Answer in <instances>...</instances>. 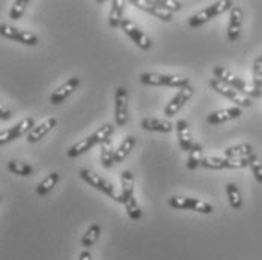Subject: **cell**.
Returning a JSON list of instances; mask_svg holds the SVG:
<instances>
[{
    "label": "cell",
    "mask_w": 262,
    "mask_h": 260,
    "mask_svg": "<svg viewBox=\"0 0 262 260\" xmlns=\"http://www.w3.org/2000/svg\"><path fill=\"white\" fill-rule=\"evenodd\" d=\"M169 205L173 209H180V210H196L199 214H205L210 215L212 214L214 208L210 203L199 200V199H193V197H183V196H172L169 199Z\"/></svg>",
    "instance_id": "5"
},
{
    "label": "cell",
    "mask_w": 262,
    "mask_h": 260,
    "mask_svg": "<svg viewBox=\"0 0 262 260\" xmlns=\"http://www.w3.org/2000/svg\"><path fill=\"white\" fill-rule=\"evenodd\" d=\"M80 86V78L79 77H71L68 81H65V84H62L59 89H56L50 95V103L54 105L63 103L71 93H74L77 90V87Z\"/></svg>",
    "instance_id": "14"
},
{
    "label": "cell",
    "mask_w": 262,
    "mask_h": 260,
    "mask_svg": "<svg viewBox=\"0 0 262 260\" xmlns=\"http://www.w3.org/2000/svg\"><path fill=\"white\" fill-rule=\"evenodd\" d=\"M204 146L201 143H196L191 146L190 152H188V158H187V169L188 170H196L198 167L202 166L204 161Z\"/></svg>",
    "instance_id": "21"
},
{
    "label": "cell",
    "mask_w": 262,
    "mask_h": 260,
    "mask_svg": "<svg viewBox=\"0 0 262 260\" xmlns=\"http://www.w3.org/2000/svg\"><path fill=\"white\" fill-rule=\"evenodd\" d=\"M243 9L239 6H234L229 11V23H228V39L231 42H235L239 39L241 27H243Z\"/></svg>",
    "instance_id": "13"
},
{
    "label": "cell",
    "mask_w": 262,
    "mask_h": 260,
    "mask_svg": "<svg viewBox=\"0 0 262 260\" xmlns=\"http://www.w3.org/2000/svg\"><path fill=\"white\" fill-rule=\"evenodd\" d=\"M128 121V90L118 87L115 92V125L124 127Z\"/></svg>",
    "instance_id": "8"
},
{
    "label": "cell",
    "mask_w": 262,
    "mask_h": 260,
    "mask_svg": "<svg viewBox=\"0 0 262 260\" xmlns=\"http://www.w3.org/2000/svg\"><path fill=\"white\" fill-rule=\"evenodd\" d=\"M79 260H92V254H91V251H89V250H83V251L80 253Z\"/></svg>",
    "instance_id": "37"
},
{
    "label": "cell",
    "mask_w": 262,
    "mask_h": 260,
    "mask_svg": "<svg viewBox=\"0 0 262 260\" xmlns=\"http://www.w3.org/2000/svg\"><path fill=\"white\" fill-rule=\"evenodd\" d=\"M158 6H161L163 9L169 11V12H178L183 8V3L178 0H156Z\"/></svg>",
    "instance_id": "34"
},
{
    "label": "cell",
    "mask_w": 262,
    "mask_h": 260,
    "mask_svg": "<svg viewBox=\"0 0 262 260\" xmlns=\"http://www.w3.org/2000/svg\"><path fill=\"white\" fill-rule=\"evenodd\" d=\"M124 205H125V210H127L128 217H130L133 221H139L142 218V209L139 206V203H137V200H136L134 196L128 197Z\"/></svg>",
    "instance_id": "31"
},
{
    "label": "cell",
    "mask_w": 262,
    "mask_h": 260,
    "mask_svg": "<svg viewBox=\"0 0 262 260\" xmlns=\"http://www.w3.org/2000/svg\"><path fill=\"white\" fill-rule=\"evenodd\" d=\"M100 234H101V226L97 224V223L91 224L89 229H88V230L84 232V234L81 236V241H80L81 247H83L84 250H89V248L94 247L95 242L100 239Z\"/></svg>",
    "instance_id": "23"
},
{
    "label": "cell",
    "mask_w": 262,
    "mask_h": 260,
    "mask_svg": "<svg viewBox=\"0 0 262 260\" xmlns=\"http://www.w3.org/2000/svg\"><path fill=\"white\" fill-rule=\"evenodd\" d=\"M232 8H234V2H231V0H219V2H214V3H211L210 6H207L202 11H199L194 15H191L188 18V27L196 29V27L204 26L205 23H208L214 17L222 15L223 12L231 11Z\"/></svg>",
    "instance_id": "3"
},
{
    "label": "cell",
    "mask_w": 262,
    "mask_h": 260,
    "mask_svg": "<svg viewBox=\"0 0 262 260\" xmlns=\"http://www.w3.org/2000/svg\"><path fill=\"white\" fill-rule=\"evenodd\" d=\"M9 117H11V111H9L8 108L2 107V108H0V119H2V121H8Z\"/></svg>",
    "instance_id": "36"
},
{
    "label": "cell",
    "mask_w": 262,
    "mask_h": 260,
    "mask_svg": "<svg viewBox=\"0 0 262 260\" xmlns=\"http://www.w3.org/2000/svg\"><path fill=\"white\" fill-rule=\"evenodd\" d=\"M130 3L134 5L136 8H139V9H142V11L154 15L156 18L164 21V23H169V21L173 20V14L169 12V11H166V9H163L161 6H158L156 0H131Z\"/></svg>",
    "instance_id": "12"
},
{
    "label": "cell",
    "mask_w": 262,
    "mask_h": 260,
    "mask_svg": "<svg viewBox=\"0 0 262 260\" xmlns=\"http://www.w3.org/2000/svg\"><path fill=\"white\" fill-rule=\"evenodd\" d=\"M259 57H261V59H262V54H261V56H259Z\"/></svg>",
    "instance_id": "38"
},
{
    "label": "cell",
    "mask_w": 262,
    "mask_h": 260,
    "mask_svg": "<svg viewBox=\"0 0 262 260\" xmlns=\"http://www.w3.org/2000/svg\"><path fill=\"white\" fill-rule=\"evenodd\" d=\"M121 193L125 200L134 196V176L130 170H124L121 173Z\"/></svg>",
    "instance_id": "27"
},
{
    "label": "cell",
    "mask_w": 262,
    "mask_h": 260,
    "mask_svg": "<svg viewBox=\"0 0 262 260\" xmlns=\"http://www.w3.org/2000/svg\"><path fill=\"white\" fill-rule=\"evenodd\" d=\"M175 128H177V135H178L180 148L183 149L184 152H190V149L194 145V141L191 138V132H190L188 122L185 119H178L177 124H175Z\"/></svg>",
    "instance_id": "17"
},
{
    "label": "cell",
    "mask_w": 262,
    "mask_h": 260,
    "mask_svg": "<svg viewBox=\"0 0 262 260\" xmlns=\"http://www.w3.org/2000/svg\"><path fill=\"white\" fill-rule=\"evenodd\" d=\"M59 181H60V175H59L57 172H53V173H50L46 179H42L41 182L38 183V186H36V194L41 196V197L47 196L53 188L59 183Z\"/></svg>",
    "instance_id": "25"
},
{
    "label": "cell",
    "mask_w": 262,
    "mask_h": 260,
    "mask_svg": "<svg viewBox=\"0 0 262 260\" xmlns=\"http://www.w3.org/2000/svg\"><path fill=\"white\" fill-rule=\"evenodd\" d=\"M8 170L18 176H30L33 173V167L30 164L23 162V161H15V159L8 162Z\"/></svg>",
    "instance_id": "29"
},
{
    "label": "cell",
    "mask_w": 262,
    "mask_h": 260,
    "mask_svg": "<svg viewBox=\"0 0 262 260\" xmlns=\"http://www.w3.org/2000/svg\"><path fill=\"white\" fill-rule=\"evenodd\" d=\"M113 132H115V127L112 124H104L103 127H100L98 130L95 131L94 134H91V135H92V138H94V141L97 145H103L104 141H107L113 135Z\"/></svg>",
    "instance_id": "30"
},
{
    "label": "cell",
    "mask_w": 262,
    "mask_h": 260,
    "mask_svg": "<svg viewBox=\"0 0 262 260\" xmlns=\"http://www.w3.org/2000/svg\"><path fill=\"white\" fill-rule=\"evenodd\" d=\"M134 146H136V138H134L133 135H127V137L122 140L121 146L115 151V164L122 162L127 156L130 155L131 151L134 149Z\"/></svg>",
    "instance_id": "24"
},
{
    "label": "cell",
    "mask_w": 262,
    "mask_h": 260,
    "mask_svg": "<svg viewBox=\"0 0 262 260\" xmlns=\"http://www.w3.org/2000/svg\"><path fill=\"white\" fill-rule=\"evenodd\" d=\"M212 74H214V78L226 83L228 86L234 87L235 90H238L239 93L246 95L247 98H261L262 97V90L256 89L252 83H247L244 78L238 77V76H234L228 68L225 66H214L212 68Z\"/></svg>",
    "instance_id": "1"
},
{
    "label": "cell",
    "mask_w": 262,
    "mask_h": 260,
    "mask_svg": "<svg viewBox=\"0 0 262 260\" xmlns=\"http://www.w3.org/2000/svg\"><path fill=\"white\" fill-rule=\"evenodd\" d=\"M124 9H125V2L124 0H113L110 14H108V26L112 29L121 27L124 21Z\"/></svg>",
    "instance_id": "19"
},
{
    "label": "cell",
    "mask_w": 262,
    "mask_h": 260,
    "mask_svg": "<svg viewBox=\"0 0 262 260\" xmlns=\"http://www.w3.org/2000/svg\"><path fill=\"white\" fill-rule=\"evenodd\" d=\"M208 84H210V87L212 90H215L217 93H220V95L226 97L228 100H231L232 103H235L236 107H246V108L252 107L250 98H247L246 95L239 93L238 90H235L231 86H228L226 83H223V81H220L217 78H210Z\"/></svg>",
    "instance_id": "6"
},
{
    "label": "cell",
    "mask_w": 262,
    "mask_h": 260,
    "mask_svg": "<svg viewBox=\"0 0 262 260\" xmlns=\"http://www.w3.org/2000/svg\"><path fill=\"white\" fill-rule=\"evenodd\" d=\"M243 114V110L241 107H229V108H223V110H217L214 113H211L210 116L207 117V122L210 125H220V124H225L228 121H232V119H238L239 116Z\"/></svg>",
    "instance_id": "15"
},
{
    "label": "cell",
    "mask_w": 262,
    "mask_h": 260,
    "mask_svg": "<svg viewBox=\"0 0 262 260\" xmlns=\"http://www.w3.org/2000/svg\"><path fill=\"white\" fill-rule=\"evenodd\" d=\"M226 196H228L231 208L235 209V210L241 209V206H243V197H241V193H239V188H238L236 183H226Z\"/></svg>",
    "instance_id": "26"
},
{
    "label": "cell",
    "mask_w": 262,
    "mask_h": 260,
    "mask_svg": "<svg viewBox=\"0 0 262 260\" xmlns=\"http://www.w3.org/2000/svg\"><path fill=\"white\" fill-rule=\"evenodd\" d=\"M100 146H101V155H100L101 164H103V167H105V169H110L115 164V151H113L112 138H108L107 141H104Z\"/></svg>",
    "instance_id": "28"
},
{
    "label": "cell",
    "mask_w": 262,
    "mask_h": 260,
    "mask_svg": "<svg viewBox=\"0 0 262 260\" xmlns=\"http://www.w3.org/2000/svg\"><path fill=\"white\" fill-rule=\"evenodd\" d=\"M94 146H97V143L94 141L92 135H89V137H86V138L77 141L76 145H73V146L67 151V156H68V158H76V156L83 155V154H86L88 151H91Z\"/></svg>",
    "instance_id": "22"
},
{
    "label": "cell",
    "mask_w": 262,
    "mask_h": 260,
    "mask_svg": "<svg viewBox=\"0 0 262 260\" xmlns=\"http://www.w3.org/2000/svg\"><path fill=\"white\" fill-rule=\"evenodd\" d=\"M79 176L86 183H89L91 186H94L95 190H98V191H101V193H104L105 196H108V197H112L115 202H118V203H125V199H124V196H122V193L121 191H118L116 188H115V185L112 182H108L107 179L104 178H101L100 175H97L95 172H92V170H89V169H80L79 170Z\"/></svg>",
    "instance_id": "2"
},
{
    "label": "cell",
    "mask_w": 262,
    "mask_h": 260,
    "mask_svg": "<svg viewBox=\"0 0 262 260\" xmlns=\"http://www.w3.org/2000/svg\"><path fill=\"white\" fill-rule=\"evenodd\" d=\"M142 128L145 131H152V132H172L173 131V124L166 121V119H158V117H145L140 122Z\"/></svg>",
    "instance_id": "18"
},
{
    "label": "cell",
    "mask_w": 262,
    "mask_h": 260,
    "mask_svg": "<svg viewBox=\"0 0 262 260\" xmlns=\"http://www.w3.org/2000/svg\"><path fill=\"white\" fill-rule=\"evenodd\" d=\"M250 170H252L255 179L259 183H262V162L256 154L253 155V159H252V162H250Z\"/></svg>",
    "instance_id": "35"
},
{
    "label": "cell",
    "mask_w": 262,
    "mask_h": 260,
    "mask_svg": "<svg viewBox=\"0 0 262 260\" xmlns=\"http://www.w3.org/2000/svg\"><path fill=\"white\" fill-rule=\"evenodd\" d=\"M29 6V0H17L12 3L11 9H9V18L17 21L23 17V14L26 12V8Z\"/></svg>",
    "instance_id": "32"
},
{
    "label": "cell",
    "mask_w": 262,
    "mask_h": 260,
    "mask_svg": "<svg viewBox=\"0 0 262 260\" xmlns=\"http://www.w3.org/2000/svg\"><path fill=\"white\" fill-rule=\"evenodd\" d=\"M225 156L226 158H232V159H239V158H249L255 154L253 146L250 143H239L235 146H229L225 149Z\"/></svg>",
    "instance_id": "20"
},
{
    "label": "cell",
    "mask_w": 262,
    "mask_h": 260,
    "mask_svg": "<svg viewBox=\"0 0 262 260\" xmlns=\"http://www.w3.org/2000/svg\"><path fill=\"white\" fill-rule=\"evenodd\" d=\"M193 95H194V89H193L191 86H187V87L180 89L178 93H177V95L167 103V105L164 107V114H166L167 117L175 116V114L183 108L184 105L191 100Z\"/></svg>",
    "instance_id": "11"
},
{
    "label": "cell",
    "mask_w": 262,
    "mask_h": 260,
    "mask_svg": "<svg viewBox=\"0 0 262 260\" xmlns=\"http://www.w3.org/2000/svg\"><path fill=\"white\" fill-rule=\"evenodd\" d=\"M252 84L262 90V59L256 57L253 62V74H252Z\"/></svg>",
    "instance_id": "33"
},
{
    "label": "cell",
    "mask_w": 262,
    "mask_h": 260,
    "mask_svg": "<svg viewBox=\"0 0 262 260\" xmlns=\"http://www.w3.org/2000/svg\"><path fill=\"white\" fill-rule=\"evenodd\" d=\"M139 81L145 86H166L183 89L190 86V78L175 74H158V73H143L139 76Z\"/></svg>",
    "instance_id": "4"
},
{
    "label": "cell",
    "mask_w": 262,
    "mask_h": 260,
    "mask_svg": "<svg viewBox=\"0 0 262 260\" xmlns=\"http://www.w3.org/2000/svg\"><path fill=\"white\" fill-rule=\"evenodd\" d=\"M121 29L130 36L133 39V42L143 52H148L152 47V41L149 39V36L145 35L143 30H140V27H137V25L134 21H131L130 18H124Z\"/></svg>",
    "instance_id": "10"
},
{
    "label": "cell",
    "mask_w": 262,
    "mask_h": 260,
    "mask_svg": "<svg viewBox=\"0 0 262 260\" xmlns=\"http://www.w3.org/2000/svg\"><path fill=\"white\" fill-rule=\"evenodd\" d=\"M0 35L6 39H12V41H17V42H21L25 45H36L39 42L38 36L29 30H21V29H17L14 26H9V25H2L0 26Z\"/></svg>",
    "instance_id": "9"
},
{
    "label": "cell",
    "mask_w": 262,
    "mask_h": 260,
    "mask_svg": "<svg viewBox=\"0 0 262 260\" xmlns=\"http://www.w3.org/2000/svg\"><path fill=\"white\" fill-rule=\"evenodd\" d=\"M35 125H36L35 124V119L30 117V116L21 119L17 125H14V127H11L8 130H3L0 132V145L3 146V145H6L9 141H14L17 138L23 137V135L27 137V134L35 128Z\"/></svg>",
    "instance_id": "7"
},
{
    "label": "cell",
    "mask_w": 262,
    "mask_h": 260,
    "mask_svg": "<svg viewBox=\"0 0 262 260\" xmlns=\"http://www.w3.org/2000/svg\"><path fill=\"white\" fill-rule=\"evenodd\" d=\"M56 125H57V119H56V117H49V119H46L44 122L35 125V128L27 134L26 140L29 143H38V141H39L41 138H44Z\"/></svg>",
    "instance_id": "16"
}]
</instances>
